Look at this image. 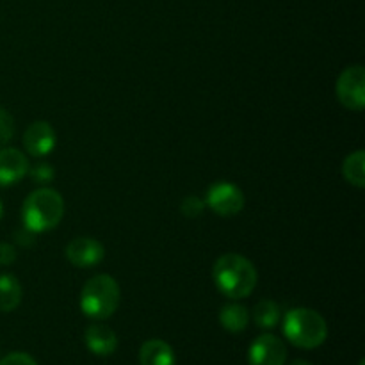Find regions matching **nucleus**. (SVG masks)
Masks as SVG:
<instances>
[{
	"label": "nucleus",
	"instance_id": "nucleus-1",
	"mask_svg": "<svg viewBox=\"0 0 365 365\" xmlns=\"http://www.w3.org/2000/svg\"><path fill=\"white\" fill-rule=\"evenodd\" d=\"M212 280L223 296L230 299H245L255 291L259 274L252 260L239 253H225L214 262Z\"/></svg>",
	"mask_w": 365,
	"mask_h": 365
},
{
	"label": "nucleus",
	"instance_id": "nucleus-2",
	"mask_svg": "<svg viewBox=\"0 0 365 365\" xmlns=\"http://www.w3.org/2000/svg\"><path fill=\"white\" fill-rule=\"evenodd\" d=\"M64 217V200L56 189L39 187L21 205V223L34 234L53 230Z\"/></svg>",
	"mask_w": 365,
	"mask_h": 365
},
{
	"label": "nucleus",
	"instance_id": "nucleus-3",
	"mask_svg": "<svg viewBox=\"0 0 365 365\" xmlns=\"http://www.w3.org/2000/svg\"><path fill=\"white\" fill-rule=\"evenodd\" d=\"M121 303V291L110 274H95L84 284L81 291L82 314L93 321H106L118 310Z\"/></svg>",
	"mask_w": 365,
	"mask_h": 365
},
{
	"label": "nucleus",
	"instance_id": "nucleus-4",
	"mask_svg": "<svg viewBox=\"0 0 365 365\" xmlns=\"http://www.w3.org/2000/svg\"><path fill=\"white\" fill-rule=\"evenodd\" d=\"M284 335L299 349H316L328 337V324L319 312L307 307L291 309L284 317Z\"/></svg>",
	"mask_w": 365,
	"mask_h": 365
},
{
	"label": "nucleus",
	"instance_id": "nucleus-5",
	"mask_svg": "<svg viewBox=\"0 0 365 365\" xmlns=\"http://www.w3.org/2000/svg\"><path fill=\"white\" fill-rule=\"evenodd\" d=\"M335 95L342 107L362 113L365 107V70L362 64L344 68L335 84Z\"/></svg>",
	"mask_w": 365,
	"mask_h": 365
},
{
	"label": "nucleus",
	"instance_id": "nucleus-6",
	"mask_svg": "<svg viewBox=\"0 0 365 365\" xmlns=\"http://www.w3.org/2000/svg\"><path fill=\"white\" fill-rule=\"evenodd\" d=\"M205 207H209L214 214L223 217L237 216L245 209V192L232 182L220 180L214 182L205 195Z\"/></svg>",
	"mask_w": 365,
	"mask_h": 365
},
{
	"label": "nucleus",
	"instance_id": "nucleus-7",
	"mask_svg": "<svg viewBox=\"0 0 365 365\" xmlns=\"http://www.w3.org/2000/svg\"><path fill=\"white\" fill-rule=\"evenodd\" d=\"M64 255L71 266L89 269L102 262L106 257V248L95 237H75L66 245Z\"/></svg>",
	"mask_w": 365,
	"mask_h": 365
},
{
	"label": "nucleus",
	"instance_id": "nucleus-8",
	"mask_svg": "<svg viewBox=\"0 0 365 365\" xmlns=\"http://www.w3.org/2000/svg\"><path fill=\"white\" fill-rule=\"evenodd\" d=\"M285 360L287 348L284 341L273 334L259 335L248 349L250 365H284Z\"/></svg>",
	"mask_w": 365,
	"mask_h": 365
},
{
	"label": "nucleus",
	"instance_id": "nucleus-9",
	"mask_svg": "<svg viewBox=\"0 0 365 365\" xmlns=\"http://www.w3.org/2000/svg\"><path fill=\"white\" fill-rule=\"evenodd\" d=\"M24 148L32 157H46L57 145V134L48 121H34L24 132Z\"/></svg>",
	"mask_w": 365,
	"mask_h": 365
},
{
	"label": "nucleus",
	"instance_id": "nucleus-10",
	"mask_svg": "<svg viewBox=\"0 0 365 365\" xmlns=\"http://www.w3.org/2000/svg\"><path fill=\"white\" fill-rule=\"evenodd\" d=\"M29 163L27 155L18 148H0V187H9L18 184L24 177H27Z\"/></svg>",
	"mask_w": 365,
	"mask_h": 365
},
{
	"label": "nucleus",
	"instance_id": "nucleus-11",
	"mask_svg": "<svg viewBox=\"0 0 365 365\" xmlns=\"http://www.w3.org/2000/svg\"><path fill=\"white\" fill-rule=\"evenodd\" d=\"M86 348L96 356H109L118 349V337L106 324L95 323L86 330Z\"/></svg>",
	"mask_w": 365,
	"mask_h": 365
},
{
	"label": "nucleus",
	"instance_id": "nucleus-12",
	"mask_svg": "<svg viewBox=\"0 0 365 365\" xmlns=\"http://www.w3.org/2000/svg\"><path fill=\"white\" fill-rule=\"evenodd\" d=\"M175 351L166 341L150 339L139 349V364L141 365H175Z\"/></svg>",
	"mask_w": 365,
	"mask_h": 365
},
{
	"label": "nucleus",
	"instance_id": "nucleus-13",
	"mask_svg": "<svg viewBox=\"0 0 365 365\" xmlns=\"http://www.w3.org/2000/svg\"><path fill=\"white\" fill-rule=\"evenodd\" d=\"M250 312L241 303H227L220 310V324L230 334H241L248 328Z\"/></svg>",
	"mask_w": 365,
	"mask_h": 365
},
{
	"label": "nucleus",
	"instance_id": "nucleus-14",
	"mask_svg": "<svg viewBox=\"0 0 365 365\" xmlns=\"http://www.w3.org/2000/svg\"><path fill=\"white\" fill-rule=\"evenodd\" d=\"M24 289L14 274H0V312H13L20 307Z\"/></svg>",
	"mask_w": 365,
	"mask_h": 365
},
{
	"label": "nucleus",
	"instance_id": "nucleus-15",
	"mask_svg": "<svg viewBox=\"0 0 365 365\" xmlns=\"http://www.w3.org/2000/svg\"><path fill=\"white\" fill-rule=\"evenodd\" d=\"M342 177L346 182L355 187H365V152L364 150H356V152L349 153L342 163Z\"/></svg>",
	"mask_w": 365,
	"mask_h": 365
},
{
	"label": "nucleus",
	"instance_id": "nucleus-16",
	"mask_svg": "<svg viewBox=\"0 0 365 365\" xmlns=\"http://www.w3.org/2000/svg\"><path fill=\"white\" fill-rule=\"evenodd\" d=\"M280 307L273 299H262L253 309V321L262 330H273L280 323Z\"/></svg>",
	"mask_w": 365,
	"mask_h": 365
},
{
	"label": "nucleus",
	"instance_id": "nucleus-17",
	"mask_svg": "<svg viewBox=\"0 0 365 365\" xmlns=\"http://www.w3.org/2000/svg\"><path fill=\"white\" fill-rule=\"evenodd\" d=\"M180 212L182 216H185L187 220H196V217H200L205 212V202H203L200 196H185L180 202Z\"/></svg>",
	"mask_w": 365,
	"mask_h": 365
},
{
	"label": "nucleus",
	"instance_id": "nucleus-18",
	"mask_svg": "<svg viewBox=\"0 0 365 365\" xmlns=\"http://www.w3.org/2000/svg\"><path fill=\"white\" fill-rule=\"evenodd\" d=\"M27 175L31 177V180L34 182V184L46 185L53 180V177H56V170H53L52 164L39 163V164H36V166L29 168Z\"/></svg>",
	"mask_w": 365,
	"mask_h": 365
},
{
	"label": "nucleus",
	"instance_id": "nucleus-19",
	"mask_svg": "<svg viewBox=\"0 0 365 365\" xmlns=\"http://www.w3.org/2000/svg\"><path fill=\"white\" fill-rule=\"evenodd\" d=\"M14 135V120L6 109L0 107V148L7 145Z\"/></svg>",
	"mask_w": 365,
	"mask_h": 365
},
{
	"label": "nucleus",
	"instance_id": "nucleus-20",
	"mask_svg": "<svg viewBox=\"0 0 365 365\" xmlns=\"http://www.w3.org/2000/svg\"><path fill=\"white\" fill-rule=\"evenodd\" d=\"M0 365H38V362H36L31 355H27V353L16 351L4 356V359L0 360Z\"/></svg>",
	"mask_w": 365,
	"mask_h": 365
},
{
	"label": "nucleus",
	"instance_id": "nucleus-21",
	"mask_svg": "<svg viewBox=\"0 0 365 365\" xmlns=\"http://www.w3.org/2000/svg\"><path fill=\"white\" fill-rule=\"evenodd\" d=\"M18 252L14 248V245L9 242H0V266H11V264L16 262Z\"/></svg>",
	"mask_w": 365,
	"mask_h": 365
},
{
	"label": "nucleus",
	"instance_id": "nucleus-22",
	"mask_svg": "<svg viewBox=\"0 0 365 365\" xmlns=\"http://www.w3.org/2000/svg\"><path fill=\"white\" fill-rule=\"evenodd\" d=\"M14 241H16V245L24 246V248H31V246L36 245V234L21 225L20 230L14 232Z\"/></svg>",
	"mask_w": 365,
	"mask_h": 365
},
{
	"label": "nucleus",
	"instance_id": "nucleus-23",
	"mask_svg": "<svg viewBox=\"0 0 365 365\" xmlns=\"http://www.w3.org/2000/svg\"><path fill=\"white\" fill-rule=\"evenodd\" d=\"M289 365H312V364L307 362V360H294V362H291Z\"/></svg>",
	"mask_w": 365,
	"mask_h": 365
},
{
	"label": "nucleus",
	"instance_id": "nucleus-24",
	"mask_svg": "<svg viewBox=\"0 0 365 365\" xmlns=\"http://www.w3.org/2000/svg\"><path fill=\"white\" fill-rule=\"evenodd\" d=\"M2 216H4V203L2 200H0V220H2Z\"/></svg>",
	"mask_w": 365,
	"mask_h": 365
},
{
	"label": "nucleus",
	"instance_id": "nucleus-25",
	"mask_svg": "<svg viewBox=\"0 0 365 365\" xmlns=\"http://www.w3.org/2000/svg\"><path fill=\"white\" fill-rule=\"evenodd\" d=\"M359 365H365V362H364V360H360V364Z\"/></svg>",
	"mask_w": 365,
	"mask_h": 365
}]
</instances>
